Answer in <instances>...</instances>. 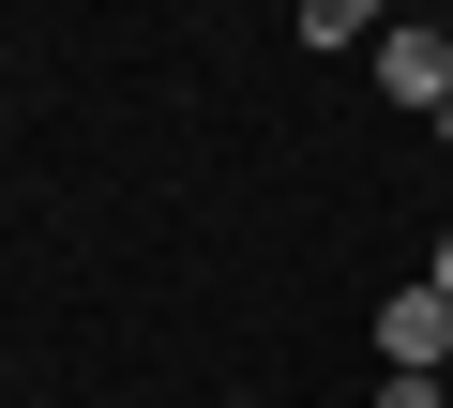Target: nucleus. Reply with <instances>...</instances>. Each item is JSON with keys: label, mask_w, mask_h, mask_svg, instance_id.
<instances>
[{"label": "nucleus", "mask_w": 453, "mask_h": 408, "mask_svg": "<svg viewBox=\"0 0 453 408\" xmlns=\"http://www.w3.org/2000/svg\"><path fill=\"white\" fill-rule=\"evenodd\" d=\"M378 363H393V378H438V363H453V288H438V273L378 303Z\"/></svg>", "instance_id": "obj_1"}, {"label": "nucleus", "mask_w": 453, "mask_h": 408, "mask_svg": "<svg viewBox=\"0 0 453 408\" xmlns=\"http://www.w3.org/2000/svg\"><path fill=\"white\" fill-rule=\"evenodd\" d=\"M378 91L438 121V106H453V46H438V31H378Z\"/></svg>", "instance_id": "obj_2"}, {"label": "nucleus", "mask_w": 453, "mask_h": 408, "mask_svg": "<svg viewBox=\"0 0 453 408\" xmlns=\"http://www.w3.org/2000/svg\"><path fill=\"white\" fill-rule=\"evenodd\" d=\"M303 46H378V0H303Z\"/></svg>", "instance_id": "obj_3"}, {"label": "nucleus", "mask_w": 453, "mask_h": 408, "mask_svg": "<svg viewBox=\"0 0 453 408\" xmlns=\"http://www.w3.org/2000/svg\"><path fill=\"white\" fill-rule=\"evenodd\" d=\"M363 408H453V393H438V378H378Z\"/></svg>", "instance_id": "obj_4"}, {"label": "nucleus", "mask_w": 453, "mask_h": 408, "mask_svg": "<svg viewBox=\"0 0 453 408\" xmlns=\"http://www.w3.org/2000/svg\"><path fill=\"white\" fill-rule=\"evenodd\" d=\"M438 288H453V242H438Z\"/></svg>", "instance_id": "obj_5"}, {"label": "nucleus", "mask_w": 453, "mask_h": 408, "mask_svg": "<svg viewBox=\"0 0 453 408\" xmlns=\"http://www.w3.org/2000/svg\"><path fill=\"white\" fill-rule=\"evenodd\" d=\"M438 136H453V106H438Z\"/></svg>", "instance_id": "obj_6"}]
</instances>
